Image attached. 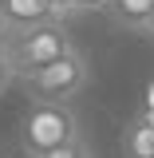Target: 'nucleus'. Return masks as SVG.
<instances>
[{"instance_id":"obj_1","label":"nucleus","mask_w":154,"mask_h":158,"mask_svg":"<svg viewBox=\"0 0 154 158\" xmlns=\"http://www.w3.org/2000/svg\"><path fill=\"white\" fill-rule=\"evenodd\" d=\"M79 138V118L71 115L67 103H48V99H32V107L20 118V146L24 154L36 158L52 146H63Z\"/></svg>"},{"instance_id":"obj_2","label":"nucleus","mask_w":154,"mask_h":158,"mask_svg":"<svg viewBox=\"0 0 154 158\" xmlns=\"http://www.w3.org/2000/svg\"><path fill=\"white\" fill-rule=\"evenodd\" d=\"M67 52H71V40L63 32V24H56V20H48L40 28H28V32H8V44H4V56L12 63L16 79L48 67L52 59L67 56Z\"/></svg>"},{"instance_id":"obj_3","label":"nucleus","mask_w":154,"mask_h":158,"mask_svg":"<svg viewBox=\"0 0 154 158\" xmlns=\"http://www.w3.org/2000/svg\"><path fill=\"white\" fill-rule=\"evenodd\" d=\"M83 83H87V59L79 56L75 48L67 56L52 59L48 67L24 75V87L32 91V99H48V103H67L71 95L83 91Z\"/></svg>"},{"instance_id":"obj_4","label":"nucleus","mask_w":154,"mask_h":158,"mask_svg":"<svg viewBox=\"0 0 154 158\" xmlns=\"http://www.w3.org/2000/svg\"><path fill=\"white\" fill-rule=\"evenodd\" d=\"M0 20L8 32H28L52 20V4L48 0H0Z\"/></svg>"},{"instance_id":"obj_5","label":"nucleus","mask_w":154,"mask_h":158,"mask_svg":"<svg viewBox=\"0 0 154 158\" xmlns=\"http://www.w3.org/2000/svg\"><path fill=\"white\" fill-rule=\"evenodd\" d=\"M150 8H154V0H107L111 20L123 24V28H135V32H142V24H146V16H150Z\"/></svg>"},{"instance_id":"obj_6","label":"nucleus","mask_w":154,"mask_h":158,"mask_svg":"<svg viewBox=\"0 0 154 158\" xmlns=\"http://www.w3.org/2000/svg\"><path fill=\"white\" fill-rule=\"evenodd\" d=\"M127 154L131 158H154V127H146L142 118H135L131 131H127Z\"/></svg>"},{"instance_id":"obj_7","label":"nucleus","mask_w":154,"mask_h":158,"mask_svg":"<svg viewBox=\"0 0 154 158\" xmlns=\"http://www.w3.org/2000/svg\"><path fill=\"white\" fill-rule=\"evenodd\" d=\"M36 158H91V150L83 146V138H71V142H63V146H52V150H44Z\"/></svg>"},{"instance_id":"obj_8","label":"nucleus","mask_w":154,"mask_h":158,"mask_svg":"<svg viewBox=\"0 0 154 158\" xmlns=\"http://www.w3.org/2000/svg\"><path fill=\"white\" fill-rule=\"evenodd\" d=\"M48 4H52V20H56V24H67V20L79 16L75 0H48Z\"/></svg>"},{"instance_id":"obj_9","label":"nucleus","mask_w":154,"mask_h":158,"mask_svg":"<svg viewBox=\"0 0 154 158\" xmlns=\"http://www.w3.org/2000/svg\"><path fill=\"white\" fill-rule=\"evenodd\" d=\"M12 79H16V71H12V63H8V56L0 52V95L8 91V83H12Z\"/></svg>"},{"instance_id":"obj_10","label":"nucleus","mask_w":154,"mask_h":158,"mask_svg":"<svg viewBox=\"0 0 154 158\" xmlns=\"http://www.w3.org/2000/svg\"><path fill=\"white\" fill-rule=\"evenodd\" d=\"M79 12H107V0H75Z\"/></svg>"},{"instance_id":"obj_11","label":"nucleus","mask_w":154,"mask_h":158,"mask_svg":"<svg viewBox=\"0 0 154 158\" xmlns=\"http://www.w3.org/2000/svg\"><path fill=\"white\" fill-rule=\"evenodd\" d=\"M142 32H146V36H154V8H150V16H146V24H142Z\"/></svg>"},{"instance_id":"obj_12","label":"nucleus","mask_w":154,"mask_h":158,"mask_svg":"<svg viewBox=\"0 0 154 158\" xmlns=\"http://www.w3.org/2000/svg\"><path fill=\"white\" fill-rule=\"evenodd\" d=\"M146 111H154V83L146 87Z\"/></svg>"},{"instance_id":"obj_13","label":"nucleus","mask_w":154,"mask_h":158,"mask_svg":"<svg viewBox=\"0 0 154 158\" xmlns=\"http://www.w3.org/2000/svg\"><path fill=\"white\" fill-rule=\"evenodd\" d=\"M4 44H8V28H4V20H0V52H4Z\"/></svg>"}]
</instances>
